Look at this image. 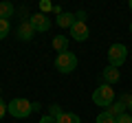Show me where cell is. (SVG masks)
Wrapping results in <instances>:
<instances>
[{
    "label": "cell",
    "instance_id": "obj_1",
    "mask_svg": "<svg viewBox=\"0 0 132 123\" xmlns=\"http://www.w3.org/2000/svg\"><path fill=\"white\" fill-rule=\"evenodd\" d=\"M7 112L11 114V117H15V119H27L29 114L33 112V103L31 101H27L22 97V99H11L9 103H7Z\"/></svg>",
    "mask_w": 132,
    "mask_h": 123
},
{
    "label": "cell",
    "instance_id": "obj_2",
    "mask_svg": "<svg viewBox=\"0 0 132 123\" xmlns=\"http://www.w3.org/2000/svg\"><path fill=\"white\" fill-rule=\"evenodd\" d=\"M93 103H95V106H101V108L108 110L110 106L114 103V90L110 88L108 84H101V86L93 92Z\"/></svg>",
    "mask_w": 132,
    "mask_h": 123
},
{
    "label": "cell",
    "instance_id": "obj_3",
    "mask_svg": "<svg viewBox=\"0 0 132 123\" xmlns=\"http://www.w3.org/2000/svg\"><path fill=\"white\" fill-rule=\"evenodd\" d=\"M55 68L60 73H64V75H68V73H73L77 68V55L71 51H66V53H57L55 57Z\"/></svg>",
    "mask_w": 132,
    "mask_h": 123
},
{
    "label": "cell",
    "instance_id": "obj_4",
    "mask_svg": "<svg viewBox=\"0 0 132 123\" xmlns=\"http://www.w3.org/2000/svg\"><path fill=\"white\" fill-rule=\"evenodd\" d=\"M126 59H128V48L123 46V44H110V48H108V64L110 66H114V68H119L121 64H126Z\"/></svg>",
    "mask_w": 132,
    "mask_h": 123
},
{
    "label": "cell",
    "instance_id": "obj_5",
    "mask_svg": "<svg viewBox=\"0 0 132 123\" xmlns=\"http://www.w3.org/2000/svg\"><path fill=\"white\" fill-rule=\"evenodd\" d=\"M88 35H90V29H88L86 22H75L71 27V38L75 40V42H86Z\"/></svg>",
    "mask_w": 132,
    "mask_h": 123
},
{
    "label": "cell",
    "instance_id": "obj_6",
    "mask_svg": "<svg viewBox=\"0 0 132 123\" xmlns=\"http://www.w3.org/2000/svg\"><path fill=\"white\" fill-rule=\"evenodd\" d=\"M29 22L33 24V29L35 31H40V33H44V31H48L51 29V18L44 13H33L31 18H29Z\"/></svg>",
    "mask_w": 132,
    "mask_h": 123
},
{
    "label": "cell",
    "instance_id": "obj_7",
    "mask_svg": "<svg viewBox=\"0 0 132 123\" xmlns=\"http://www.w3.org/2000/svg\"><path fill=\"white\" fill-rule=\"evenodd\" d=\"M38 33L35 29H33V24L29 22V20H24V22H20V27H18V38L20 40H24V42H29V40H33V35Z\"/></svg>",
    "mask_w": 132,
    "mask_h": 123
},
{
    "label": "cell",
    "instance_id": "obj_8",
    "mask_svg": "<svg viewBox=\"0 0 132 123\" xmlns=\"http://www.w3.org/2000/svg\"><path fill=\"white\" fill-rule=\"evenodd\" d=\"M101 77H104V81H106V84H108V86L117 84V81L121 79V75H119V68L110 66V64H108V66L104 68V73H101Z\"/></svg>",
    "mask_w": 132,
    "mask_h": 123
},
{
    "label": "cell",
    "instance_id": "obj_9",
    "mask_svg": "<svg viewBox=\"0 0 132 123\" xmlns=\"http://www.w3.org/2000/svg\"><path fill=\"white\" fill-rule=\"evenodd\" d=\"M77 20H75V13H60L57 15V27H62V29H71L73 24H75Z\"/></svg>",
    "mask_w": 132,
    "mask_h": 123
},
{
    "label": "cell",
    "instance_id": "obj_10",
    "mask_svg": "<svg viewBox=\"0 0 132 123\" xmlns=\"http://www.w3.org/2000/svg\"><path fill=\"white\" fill-rule=\"evenodd\" d=\"M53 48H55L57 53H66L68 51V38H66V35H55V38H53Z\"/></svg>",
    "mask_w": 132,
    "mask_h": 123
},
{
    "label": "cell",
    "instance_id": "obj_11",
    "mask_svg": "<svg viewBox=\"0 0 132 123\" xmlns=\"http://www.w3.org/2000/svg\"><path fill=\"white\" fill-rule=\"evenodd\" d=\"M126 108H128L126 103H121V101H114V103H112V106H110V108H108V112L112 114L114 119H119V117H121V114H126Z\"/></svg>",
    "mask_w": 132,
    "mask_h": 123
},
{
    "label": "cell",
    "instance_id": "obj_12",
    "mask_svg": "<svg viewBox=\"0 0 132 123\" xmlns=\"http://www.w3.org/2000/svg\"><path fill=\"white\" fill-rule=\"evenodd\" d=\"M11 15H13V5L11 2H0V20H9Z\"/></svg>",
    "mask_w": 132,
    "mask_h": 123
},
{
    "label": "cell",
    "instance_id": "obj_13",
    "mask_svg": "<svg viewBox=\"0 0 132 123\" xmlns=\"http://www.w3.org/2000/svg\"><path fill=\"white\" fill-rule=\"evenodd\" d=\"M57 123H81V119L77 117L75 112H64L60 119H57Z\"/></svg>",
    "mask_w": 132,
    "mask_h": 123
},
{
    "label": "cell",
    "instance_id": "obj_14",
    "mask_svg": "<svg viewBox=\"0 0 132 123\" xmlns=\"http://www.w3.org/2000/svg\"><path fill=\"white\" fill-rule=\"evenodd\" d=\"M114 121H117V119H114L108 110H104V112L97 114V119H95V123H114Z\"/></svg>",
    "mask_w": 132,
    "mask_h": 123
},
{
    "label": "cell",
    "instance_id": "obj_15",
    "mask_svg": "<svg viewBox=\"0 0 132 123\" xmlns=\"http://www.w3.org/2000/svg\"><path fill=\"white\" fill-rule=\"evenodd\" d=\"M62 114H64V110H62V106H60V103H51V106H48V117L60 119Z\"/></svg>",
    "mask_w": 132,
    "mask_h": 123
},
{
    "label": "cell",
    "instance_id": "obj_16",
    "mask_svg": "<svg viewBox=\"0 0 132 123\" xmlns=\"http://www.w3.org/2000/svg\"><path fill=\"white\" fill-rule=\"evenodd\" d=\"M9 20H0V40H5L9 35Z\"/></svg>",
    "mask_w": 132,
    "mask_h": 123
},
{
    "label": "cell",
    "instance_id": "obj_17",
    "mask_svg": "<svg viewBox=\"0 0 132 123\" xmlns=\"http://www.w3.org/2000/svg\"><path fill=\"white\" fill-rule=\"evenodd\" d=\"M40 9H42V13L46 15L48 11H55V7H53L51 2H48V0H42V2H40Z\"/></svg>",
    "mask_w": 132,
    "mask_h": 123
},
{
    "label": "cell",
    "instance_id": "obj_18",
    "mask_svg": "<svg viewBox=\"0 0 132 123\" xmlns=\"http://www.w3.org/2000/svg\"><path fill=\"white\" fill-rule=\"evenodd\" d=\"M114 123H132V117H130V112H126V114H121V117L117 119Z\"/></svg>",
    "mask_w": 132,
    "mask_h": 123
},
{
    "label": "cell",
    "instance_id": "obj_19",
    "mask_svg": "<svg viewBox=\"0 0 132 123\" xmlns=\"http://www.w3.org/2000/svg\"><path fill=\"white\" fill-rule=\"evenodd\" d=\"M40 123H57V119H53V117H48V114H46V117L40 119Z\"/></svg>",
    "mask_w": 132,
    "mask_h": 123
},
{
    "label": "cell",
    "instance_id": "obj_20",
    "mask_svg": "<svg viewBox=\"0 0 132 123\" xmlns=\"http://www.w3.org/2000/svg\"><path fill=\"white\" fill-rule=\"evenodd\" d=\"M5 114H7V103H5L2 99H0V119L5 117Z\"/></svg>",
    "mask_w": 132,
    "mask_h": 123
},
{
    "label": "cell",
    "instance_id": "obj_21",
    "mask_svg": "<svg viewBox=\"0 0 132 123\" xmlns=\"http://www.w3.org/2000/svg\"><path fill=\"white\" fill-rule=\"evenodd\" d=\"M128 112H132V101H130V106H128Z\"/></svg>",
    "mask_w": 132,
    "mask_h": 123
},
{
    "label": "cell",
    "instance_id": "obj_22",
    "mask_svg": "<svg viewBox=\"0 0 132 123\" xmlns=\"http://www.w3.org/2000/svg\"><path fill=\"white\" fill-rule=\"evenodd\" d=\"M128 7H130V11H132V0H130V2H128Z\"/></svg>",
    "mask_w": 132,
    "mask_h": 123
},
{
    "label": "cell",
    "instance_id": "obj_23",
    "mask_svg": "<svg viewBox=\"0 0 132 123\" xmlns=\"http://www.w3.org/2000/svg\"><path fill=\"white\" fill-rule=\"evenodd\" d=\"M130 33H132V22H130Z\"/></svg>",
    "mask_w": 132,
    "mask_h": 123
}]
</instances>
